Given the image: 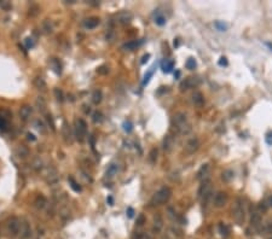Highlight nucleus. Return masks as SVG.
Segmentation results:
<instances>
[{
    "label": "nucleus",
    "mask_w": 272,
    "mask_h": 239,
    "mask_svg": "<svg viewBox=\"0 0 272 239\" xmlns=\"http://www.w3.org/2000/svg\"><path fill=\"white\" fill-rule=\"evenodd\" d=\"M45 180H46V182L48 183V185H54V183H57L58 182V180H59V173H58V170L56 169V168H53V167H48V168H46V170H45Z\"/></svg>",
    "instance_id": "5"
},
{
    "label": "nucleus",
    "mask_w": 272,
    "mask_h": 239,
    "mask_svg": "<svg viewBox=\"0 0 272 239\" xmlns=\"http://www.w3.org/2000/svg\"><path fill=\"white\" fill-rule=\"evenodd\" d=\"M46 118H47V122H48V124L51 123V128H52V130H54V123H53L52 116H51V115H46Z\"/></svg>",
    "instance_id": "52"
},
{
    "label": "nucleus",
    "mask_w": 272,
    "mask_h": 239,
    "mask_svg": "<svg viewBox=\"0 0 272 239\" xmlns=\"http://www.w3.org/2000/svg\"><path fill=\"white\" fill-rule=\"evenodd\" d=\"M59 214H60L62 217H69L70 216V211H69L68 208H62L60 211H59Z\"/></svg>",
    "instance_id": "47"
},
{
    "label": "nucleus",
    "mask_w": 272,
    "mask_h": 239,
    "mask_svg": "<svg viewBox=\"0 0 272 239\" xmlns=\"http://www.w3.org/2000/svg\"><path fill=\"white\" fill-rule=\"evenodd\" d=\"M33 83H34V86H35L37 89H44V88L46 87V82H45V80H44L41 76H36V77L34 78Z\"/></svg>",
    "instance_id": "25"
},
{
    "label": "nucleus",
    "mask_w": 272,
    "mask_h": 239,
    "mask_svg": "<svg viewBox=\"0 0 272 239\" xmlns=\"http://www.w3.org/2000/svg\"><path fill=\"white\" fill-rule=\"evenodd\" d=\"M271 239H272V238H271Z\"/></svg>",
    "instance_id": "61"
},
{
    "label": "nucleus",
    "mask_w": 272,
    "mask_h": 239,
    "mask_svg": "<svg viewBox=\"0 0 272 239\" xmlns=\"http://www.w3.org/2000/svg\"><path fill=\"white\" fill-rule=\"evenodd\" d=\"M138 45L139 43L137 41H129V42H127V43L123 45V49H126V51H133V49H135L138 47Z\"/></svg>",
    "instance_id": "32"
},
{
    "label": "nucleus",
    "mask_w": 272,
    "mask_h": 239,
    "mask_svg": "<svg viewBox=\"0 0 272 239\" xmlns=\"http://www.w3.org/2000/svg\"><path fill=\"white\" fill-rule=\"evenodd\" d=\"M267 208H268V206H267V204H266V203H260V204H259V209H260V210H262V211H266V210H267Z\"/></svg>",
    "instance_id": "54"
},
{
    "label": "nucleus",
    "mask_w": 272,
    "mask_h": 239,
    "mask_svg": "<svg viewBox=\"0 0 272 239\" xmlns=\"http://www.w3.org/2000/svg\"><path fill=\"white\" fill-rule=\"evenodd\" d=\"M163 227V220L161 217V215H156L154 218V232L158 233Z\"/></svg>",
    "instance_id": "20"
},
{
    "label": "nucleus",
    "mask_w": 272,
    "mask_h": 239,
    "mask_svg": "<svg viewBox=\"0 0 272 239\" xmlns=\"http://www.w3.org/2000/svg\"><path fill=\"white\" fill-rule=\"evenodd\" d=\"M62 133H63L64 140L68 141V142H71V130H70V127L68 126V123H63Z\"/></svg>",
    "instance_id": "21"
},
{
    "label": "nucleus",
    "mask_w": 272,
    "mask_h": 239,
    "mask_svg": "<svg viewBox=\"0 0 272 239\" xmlns=\"http://www.w3.org/2000/svg\"><path fill=\"white\" fill-rule=\"evenodd\" d=\"M93 122H94V123H100V122H103V115H102L99 111H96V112L93 113Z\"/></svg>",
    "instance_id": "39"
},
{
    "label": "nucleus",
    "mask_w": 272,
    "mask_h": 239,
    "mask_svg": "<svg viewBox=\"0 0 272 239\" xmlns=\"http://www.w3.org/2000/svg\"><path fill=\"white\" fill-rule=\"evenodd\" d=\"M219 232L222 237H227L228 233H230V227L226 223H220L219 225Z\"/></svg>",
    "instance_id": "30"
},
{
    "label": "nucleus",
    "mask_w": 272,
    "mask_h": 239,
    "mask_svg": "<svg viewBox=\"0 0 272 239\" xmlns=\"http://www.w3.org/2000/svg\"><path fill=\"white\" fill-rule=\"evenodd\" d=\"M86 134H87V124H86V122L82 118L76 119V124H75V135H76V139L80 142H82L85 140Z\"/></svg>",
    "instance_id": "4"
},
{
    "label": "nucleus",
    "mask_w": 272,
    "mask_h": 239,
    "mask_svg": "<svg viewBox=\"0 0 272 239\" xmlns=\"http://www.w3.org/2000/svg\"><path fill=\"white\" fill-rule=\"evenodd\" d=\"M226 203H227V193L224 192V191L216 192V194L214 196V206L215 208H222Z\"/></svg>",
    "instance_id": "8"
},
{
    "label": "nucleus",
    "mask_w": 272,
    "mask_h": 239,
    "mask_svg": "<svg viewBox=\"0 0 272 239\" xmlns=\"http://www.w3.org/2000/svg\"><path fill=\"white\" fill-rule=\"evenodd\" d=\"M31 112H33V109L29 105H24L19 110V116H21V118L23 121H28L29 117H30V115H31Z\"/></svg>",
    "instance_id": "14"
},
{
    "label": "nucleus",
    "mask_w": 272,
    "mask_h": 239,
    "mask_svg": "<svg viewBox=\"0 0 272 239\" xmlns=\"http://www.w3.org/2000/svg\"><path fill=\"white\" fill-rule=\"evenodd\" d=\"M53 93H54L56 99H57L59 103H62V101L64 100V95H63L62 89H59V88H54V89H53Z\"/></svg>",
    "instance_id": "35"
},
{
    "label": "nucleus",
    "mask_w": 272,
    "mask_h": 239,
    "mask_svg": "<svg viewBox=\"0 0 272 239\" xmlns=\"http://www.w3.org/2000/svg\"><path fill=\"white\" fill-rule=\"evenodd\" d=\"M27 136H28V139H29V140H33V141L35 140L34 135H33V134H30V133H28V134H27Z\"/></svg>",
    "instance_id": "59"
},
{
    "label": "nucleus",
    "mask_w": 272,
    "mask_h": 239,
    "mask_svg": "<svg viewBox=\"0 0 272 239\" xmlns=\"http://www.w3.org/2000/svg\"><path fill=\"white\" fill-rule=\"evenodd\" d=\"M172 123L180 134H187L191 130V124L189 123L187 115L185 112H176L172 118Z\"/></svg>",
    "instance_id": "1"
},
{
    "label": "nucleus",
    "mask_w": 272,
    "mask_h": 239,
    "mask_svg": "<svg viewBox=\"0 0 272 239\" xmlns=\"http://www.w3.org/2000/svg\"><path fill=\"white\" fill-rule=\"evenodd\" d=\"M19 233H21V238L22 239H27L31 235V228H30V225L28 223V221L23 220L21 222V229H19Z\"/></svg>",
    "instance_id": "11"
},
{
    "label": "nucleus",
    "mask_w": 272,
    "mask_h": 239,
    "mask_svg": "<svg viewBox=\"0 0 272 239\" xmlns=\"http://www.w3.org/2000/svg\"><path fill=\"white\" fill-rule=\"evenodd\" d=\"M34 205H35V208H37V209H44L45 205H46V198H45L42 194L36 196V198H35V200H34Z\"/></svg>",
    "instance_id": "22"
},
{
    "label": "nucleus",
    "mask_w": 272,
    "mask_h": 239,
    "mask_svg": "<svg viewBox=\"0 0 272 239\" xmlns=\"http://www.w3.org/2000/svg\"><path fill=\"white\" fill-rule=\"evenodd\" d=\"M31 168L34 170H36V171H40L44 168V163H42V161H41L40 157H34L33 158V161H31Z\"/></svg>",
    "instance_id": "23"
},
{
    "label": "nucleus",
    "mask_w": 272,
    "mask_h": 239,
    "mask_svg": "<svg viewBox=\"0 0 272 239\" xmlns=\"http://www.w3.org/2000/svg\"><path fill=\"white\" fill-rule=\"evenodd\" d=\"M232 176H233V173L231 170H226V171L222 173V176L221 177H222L224 181H230L232 179Z\"/></svg>",
    "instance_id": "40"
},
{
    "label": "nucleus",
    "mask_w": 272,
    "mask_h": 239,
    "mask_svg": "<svg viewBox=\"0 0 272 239\" xmlns=\"http://www.w3.org/2000/svg\"><path fill=\"white\" fill-rule=\"evenodd\" d=\"M117 169H118V168H117L116 164H110V167L108 168L106 174H105L106 177H109V179H110V177H114V176L116 175V173H117Z\"/></svg>",
    "instance_id": "28"
},
{
    "label": "nucleus",
    "mask_w": 272,
    "mask_h": 239,
    "mask_svg": "<svg viewBox=\"0 0 272 239\" xmlns=\"http://www.w3.org/2000/svg\"><path fill=\"white\" fill-rule=\"evenodd\" d=\"M212 196H213V190H212V188L208 190L207 192H204V193L202 194V197H201V203H202L203 206H207V204L209 203Z\"/></svg>",
    "instance_id": "24"
},
{
    "label": "nucleus",
    "mask_w": 272,
    "mask_h": 239,
    "mask_svg": "<svg viewBox=\"0 0 272 239\" xmlns=\"http://www.w3.org/2000/svg\"><path fill=\"white\" fill-rule=\"evenodd\" d=\"M102 98H103V94H102V91L99 89H96L93 93H92V103L98 105L100 101H102Z\"/></svg>",
    "instance_id": "26"
},
{
    "label": "nucleus",
    "mask_w": 272,
    "mask_h": 239,
    "mask_svg": "<svg viewBox=\"0 0 272 239\" xmlns=\"http://www.w3.org/2000/svg\"><path fill=\"white\" fill-rule=\"evenodd\" d=\"M198 83H199L198 78H196V77H187V78H185L180 83V89L181 91H186V89H190V88L196 87Z\"/></svg>",
    "instance_id": "10"
},
{
    "label": "nucleus",
    "mask_w": 272,
    "mask_h": 239,
    "mask_svg": "<svg viewBox=\"0 0 272 239\" xmlns=\"http://www.w3.org/2000/svg\"><path fill=\"white\" fill-rule=\"evenodd\" d=\"M261 221H262V218H261V215H260L259 212H253V214H251L250 223H251V226H253L254 228L259 229L260 226H261Z\"/></svg>",
    "instance_id": "18"
},
{
    "label": "nucleus",
    "mask_w": 272,
    "mask_h": 239,
    "mask_svg": "<svg viewBox=\"0 0 272 239\" xmlns=\"http://www.w3.org/2000/svg\"><path fill=\"white\" fill-rule=\"evenodd\" d=\"M35 124H36V128H37V129H39L42 134H45V133H46V128H45V126H44V123H42L41 121H39V119H37V121L35 122Z\"/></svg>",
    "instance_id": "45"
},
{
    "label": "nucleus",
    "mask_w": 272,
    "mask_h": 239,
    "mask_svg": "<svg viewBox=\"0 0 272 239\" xmlns=\"http://www.w3.org/2000/svg\"><path fill=\"white\" fill-rule=\"evenodd\" d=\"M232 216L235 218V221L238 225H242L245 220V208H244V200L242 198H237L236 199V204L232 211Z\"/></svg>",
    "instance_id": "3"
},
{
    "label": "nucleus",
    "mask_w": 272,
    "mask_h": 239,
    "mask_svg": "<svg viewBox=\"0 0 272 239\" xmlns=\"http://www.w3.org/2000/svg\"><path fill=\"white\" fill-rule=\"evenodd\" d=\"M208 173H209V164H208V163H204V164H202L201 168L198 169L197 175H196V179H197V180H204V179L207 177Z\"/></svg>",
    "instance_id": "12"
},
{
    "label": "nucleus",
    "mask_w": 272,
    "mask_h": 239,
    "mask_svg": "<svg viewBox=\"0 0 272 239\" xmlns=\"http://www.w3.org/2000/svg\"><path fill=\"white\" fill-rule=\"evenodd\" d=\"M196 60L193 59V58H189L187 60H186V63H185V66L187 68V69H190V70H193L195 68H196Z\"/></svg>",
    "instance_id": "36"
},
{
    "label": "nucleus",
    "mask_w": 272,
    "mask_h": 239,
    "mask_svg": "<svg viewBox=\"0 0 272 239\" xmlns=\"http://www.w3.org/2000/svg\"><path fill=\"white\" fill-rule=\"evenodd\" d=\"M69 182H70V186H71V188L75 191V192H80L81 191V187L77 185V182L73 179V177H69Z\"/></svg>",
    "instance_id": "38"
},
{
    "label": "nucleus",
    "mask_w": 272,
    "mask_h": 239,
    "mask_svg": "<svg viewBox=\"0 0 272 239\" xmlns=\"http://www.w3.org/2000/svg\"><path fill=\"white\" fill-rule=\"evenodd\" d=\"M156 159H157V148H151V151H150V153H149V161H150V163H156Z\"/></svg>",
    "instance_id": "34"
},
{
    "label": "nucleus",
    "mask_w": 272,
    "mask_h": 239,
    "mask_svg": "<svg viewBox=\"0 0 272 239\" xmlns=\"http://www.w3.org/2000/svg\"><path fill=\"white\" fill-rule=\"evenodd\" d=\"M42 30H44V33H46V34H51V33H52L53 28H52V24H51V22H50L48 19H45V21L42 22Z\"/></svg>",
    "instance_id": "29"
},
{
    "label": "nucleus",
    "mask_w": 272,
    "mask_h": 239,
    "mask_svg": "<svg viewBox=\"0 0 272 239\" xmlns=\"http://www.w3.org/2000/svg\"><path fill=\"white\" fill-rule=\"evenodd\" d=\"M173 69V62H168V60H164L162 63V70L164 72H170Z\"/></svg>",
    "instance_id": "33"
},
{
    "label": "nucleus",
    "mask_w": 272,
    "mask_h": 239,
    "mask_svg": "<svg viewBox=\"0 0 272 239\" xmlns=\"http://www.w3.org/2000/svg\"><path fill=\"white\" fill-rule=\"evenodd\" d=\"M155 22H156V24H158V25H164L166 24V18L163 17V16H156V18H155Z\"/></svg>",
    "instance_id": "44"
},
{
    "label": "nucleus",
    "mask_w": 272,
    "mask_h": 239,
    "mask_svg": "<svg viewBox=\"0 0 272 239\" xmlns=\"http://www.w3.org/2000/svg\"><path fill=\"white\" fill-rule=\"evenodd\" d=\"M192 101H193L195 105L202 106L203 103H204V97H203V94H202L201 92H195V93L192 94Z\"/></svg>",
    "instance_id": "19"
},
{
    "label": "nucleus",
    "mask_w": 272,
    "mask_h": 239,
    "mask_svg": "<svg viewBox=\"0 0 272 239\" xmlns=\"http://www.w3.org/2000/svg\"><path fill=\"white\" fill-rule=\"evenodd\" d=\"M199 147V141L197 138H191L187 140V142L185 144V153L186 155H192L195 153Z\"/></svg>",
    "instance_id": "7"
},
{
    "label": "nucleus",
    "mask_w": 272,
    "mask_h": 239,
    "mask_svg": "<svg viewBox=\"0 0 272 239\" xmlns=\"http://www.w3.org/2000/svg\"><path fill=\"white\" fill-rule=\"evenodd\" d=\"M219 64H220V65H226V64H227L226 58H225V57H221V58H220V60H219Z\"/></svg>",
    "instance_id": "56"
},
{
    "label": "nucleus",
    "mask_w": 272,
    "mask_h": 239,
    "mask_svg": "<svg viewBox=\"0 0 272 239\" xmlns=\"http://www.w3.org/2000/svg\"><path fill=\"white\" fill-rule=\"evenodd\" d=\"M39 11H40V7H39L37 5H35V4H33V5H30V7H29L28 14H29L30 17H35V16L39 14Z\"/></svg>",
    "instance_id": "31"
},
{
    "label": "nucleus",
    "mask_w": 272,
    "mask_h": 239,
    "mask_svg": "<svg viewBox=\"0 0 272 239\" xmlns=\"http://www.w3.org/2000/svg\"><path fill=\"white\" fill-rule=\"evenodd\" d=\"M16 156L18 157V158H21V159H25V158H28V156H29V148L27 147V146H24V145H19L17 148H16Z\"/></svg>",
    "instance_id": "13"
},
{
    "label": "nucleus",
    "mask_w": 272,
    "mask_h": 239,
    "mask_svg": "<svg viewBox=\"0 0 272 239\" xmlns=\"http://www.w3.org/2000/svg\"><path fill=\"white\" fill-rule=\"evenodd\" d=\"M19 229H21V221L17 217L10 218L8 223H7V231L10 232V234L12 237H16L19 233Z\"/></svg>",
    "instance_id": "6"
},
{
    "label": "nucleus",
    "mask_w": 272,
    "mask_h": 239,
    "mask_svg": "<svg viewBox=\"0 0 272 239\" xmlns=\"http://www.w3.org/2000/svg\"><path fill=\"white\" fill-rule=\"evenodd\" d=\"M115 18H116V22L118 24H128L133 19V14L128 11H122V12L117 13Z\"/></svg>",
    "instance_id": "9"
},
{
    "label": "nucleus",
    "mask_w": 272,
    "mask_h": 239,
    "mask_svg": "<svg viewBox=\"0 0 272 239\" xmlns=\"http://www.w3.org/2000/svg\"><path fill=\"white\" fill-rule=\"evenodd\" d=\"M7 119L4 116H0V129L1 130H6L7 129Z\"/></svg>",
    "instance_id": "41"
},
{
    "label": "nucleus",
    "mask_w": 272,
    "mask_h": 239,
    "mask_svg": "<svg viewBox=\"0 0 272 239\" xmlns=\"http://www.w3.org/2000/svg\"><path fill=\"white\" fill-rule=\"evenodd\" d=\"M210 188H212V186H210V181H209L208 179L202 180L201 186H199L198 192H197V197H198V198H201V197H202V194H203L204 192H207L208 190H210Z\"/></svg>",
    "instance_id": "15"
},
{
    "label": "nucleus",
    "mask_w": 272,
    "mask_h": 239,
    "mask_svg": "<svg viewBox=\"0 0 272 239\" xmlns=\"http://www.w3.org/2000/svg\"><path fill=\"white\" fill-rule=\"evenodd\" d=\"M265 231L267 232V233H272V221H267L266 223H265Z\"/></svg>",
    "instance_id": "49"
},
{
    "label": "nucleus",
    "mask_w": 272,
    "mask_h": 239,
    "mask_svg": "<svg viewBox=\"0 0 272 239\" xmlns=\"http://www.w3.org/2000/svg\"><path fill=\"white\" fill-rule=\"evenodd\" d=\"M266 204H267V206H272V196H270V197L267 198Z\"/></svg>",
    "instance_id": "58"
},
{
    "label": "nucleus",
    "mask_w": 272,
    "mask_h": 239,
    "mask_svg": "<svg viewBox=\"0 0 272 239\" xmlns=\"http://www.w3.org/2000/svg\"><path fill=\"white\" fill-rule=\"evenodd\" d=\"M215 27H216L219 30H221V31H222V30H226V28H227V25L224 24V23H221V22H216V23H215Z\"/></svg>",
    "instance_id": "51"
},
{
    "label": "nucleus",
    "mask_w": 272,
    "mask_h": 239,
    "mask_svg": "<svg viewBox=\"0 0 272 239\" xmlns=\"http://www.w3.org/2000/svg\"><path fill=\"white\" fill-rule=\"evenodd\" d=\"M152 74H154V70H150L146 75H145V77H144V81H143V84H146L147 82H149V80H150V77L152 76Z\"/></svg>",
    "instance_id": "50"
},
{
    "label": "nucleus",
    "mask_w": 272,
    "mask_h": 239,
    "mask_svg": "<svg viewBox=\"0 0 272 239\" xmlns=\"http://www.w3.org/2000/svg\"><path fill=\"white\" fill-rule=\"evenodd\" d=\"M0 7H1L4 11H8V10H11L12 5H11V2L7 1V0H1V1H0Z\"/></svg>",
    "instance_id": "37"
},
{
    "label": "nucleus",
    "mask_w": 272,
    "mask_h": 239,
    "mask_svg": "<svg viewBox=\"0 0 272 239\" xmlns=\"http://www.w3.org/2000/svg\"><path fill=\"white\" fill-rule=\"evenodd\" d=\"M108 202L110 205H112V197H108Z\"/></svg>",
    "instance_id": "60"
},
{
    "label": "nucleus",
    "mask_w": 272,
    "mask_h": 239,
    "mask_svg": "<svg viewBox=\"0 0 272 239\" xmlns=\"http://www.w3.org/2000/svg\"><path fill=\"white\" fill-rule=\"evenodd\" d=\"M173 146H174V139H173V136L172 135H166L164 139H163V150L166 152H169V151H172Z\"/></svg>",
    "instance_id": "16"
},
{
    "label": "nucleus",
    "mask_w": 272,
    "mask_h": 239,
    "mask_svg": "<svg viewBox=\"0 0 272 239\" xmlns=\"http://www.w3.org/2000/svg\"><path fill=\"white\" fill-rule=\"evenodd\" d=\"M35 104H36V107L39 109V111L45 112V110H46V100H45L42 97H39V98L36 99Z\"/></svg>",
    "instance_id": "27"
},
{
    "label": "nucleus",
    "mask_w": 272,
    "mask_h": 239,
    "mask_svg": "<svg viewBox=\"0 0 272 239\" xmlns=\"http://www.w3.org/2000/svg\"><path fill=\"white\" fill-rule=\"evenodd\" d=\"M149 58H150V56H149V54H145V56L143 57V59H141V62H140V63H141V64H144L145 62H147V59H149Z\"/></svg>",
    "instance_id": "57"
},
{
    "label": "nucleus",
    "mask_w": 272,
    "mask_h": 239,
    "mask_svg": "<svg viewBox=\"0 0 272 239\" xmlns=\"http://www.w3.org/2000/svg\"><path fill=\"white\" fill-rule=\"evenodd\" d=\"M170 194H172V191L169 187H162L152 196L150 204L151 205H161V204L168 202V199L170 198Z\"/></svg>",
    "instance_id": "2"
},
{
    "label": "nucleus",
    "mask_w": 272,
    "mask_h": 239,
    "mask_svg": "<svg viewBox=\"0 0 272 239\" xmlns=\"http://www.w3.org/2000/svg\"><path fill=\"white\" fill-rule=\"evenodd\" d=\"M99 22H100V19H99L98 17H89V18L85 19L83 25H85L87 29H93V28H96V27L99 24Z\"/></svg>",
    "instance_id": "17"
},
{
    "label": "nucleus",
    "mask_w": 272,
    "mask_h": 239,
    "mask_svg": "<svg viewBox=\"0 0 272 239\" xmlns=\"http://www.w3.org/2000/svg\"><path fill=\"white\" fill-rule=\"evenodd\" d=\"M123 129L127 132V133H131L132 132V129H133V126H132V123L129 122V121H127V122H125L123 123Z\"/></svg>",
    "instance_id": "46"
},
{
    "label": "nucleus",
    "mask_w": 272,
    "mask_h": 239,
    "mask_svg": "<svg viewBox=\"0 0 272 239\" xmlns=\"http://www.w3.org/2000/svg\"><path fill=\"white\" fill-rule=\"evenodd\" d=\"M97 72H98L99 75H106V74L109 72V68L105 66V65H102V66H99V68L97 69Z\"/></svg>",
    "instance_id": "43"
},
{
    "label": "nucleus",
    "mask_w": 272,
    "mask_h": 239,
    "mask_svg": "<svg viewBox=\"0 0 272 239\" xmlns=\"http://www.w3.org/2000/svg\"><path fill=\"white\" fill-rule=\"evenodd\" d=\"M145 216L143 215V214H140L138 217H137V226H143L144 223H145Z\"/></svg>",
    "instance_id": "48"
},
{
    "label": "nucleus",
    "mask_w": 272,
    "mask_h": 239,
    "mask_svg": "<svg viewBox=\"0 0 272 239\" xmlns=\"http://www.w3.org/2000/svg\"><path fill=\"white\" fill-rule=\"evenodd\" d=\"M52 65H53V68H54V71L57 72V74H60V64H59V62L57 60V59H52Z\"/></svg>",
    "instance_id": "42"
},
{
    "label": "nucleus",
    "mask_w": 272,
    "mask_h": 239,
    "mask_svg": "<svg viewBox=\"0 0 272 239\" xmlns=\"http://www.w3.org/2000/svg\"><path fill=\"white\" fill-rule=\"evenodd\" d=\"M127 215H128V217H133V215H134V210H133L132 208H128V209H127Z\"/></svg>",
    "instance_id": "55"
},
{
    "label": "nucleus",
    "mask_w": 272,
    "mask_h": 239,
    "mask_svg": "<svg viewBox=\"0 0 272 239\" xmlns=\"http://www.w3.org/2000/svg\"><path fill=\"white\" fill-rule=\"evenodd\" d=\"M25 43H27V47H28V48H31V47L34 46V42H33V40H31L30 37H27V39H25Z\"/></svg>",
    "instance_id": "53"
}]
</instances>
